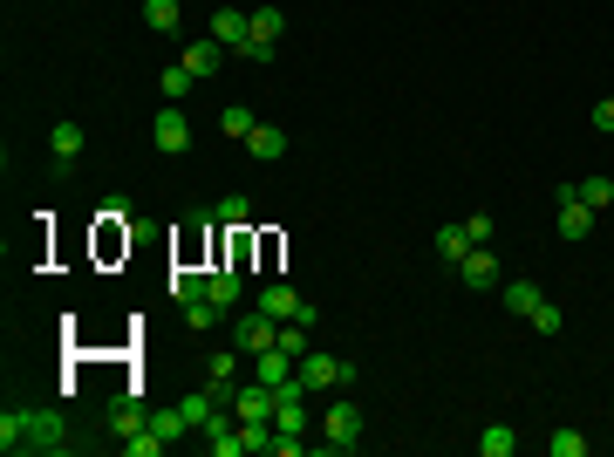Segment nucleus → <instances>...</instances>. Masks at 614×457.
I'll return each instance as SVG.
<instances>
[{"label":"nucleus","instance_id":"24","mask_svg":"<svg viewBox=\"0 0 614 457\" xmlns=\"http://www.w3.org/2000/svg\"><path fill=\"white\" fill-rule=\"evenodd\" d=\"M192 89H198V76L185 69V62H171V69H164V96H171V103H185Z\"/></svg>","mask_w":614,"mask_h":457},{"label":"nucleus","instance_id":"26","mask_svg":"<svg viewBox=\"0 0 614 457\" xmlns=\"http://www.w3.org/2000/svg\"><path fill=\"white\" fill-rule=\"evenodd\" d=\"M546 457H587V437H580V430H553V437H546Z\"/></svg>","mask_w":614,"mask_h":457},{"label":"nucleus","instance_id":"32","mask_svg":"<svg viewBox=\"0 0 614 457\" xmlns=\"http://www.w3.org/2000/svg\"><path fill=\"white\" fill-rule=\"evenodd\" d=\"M594 130H608V137H614V96H608V103H594Z\"/></svg>","mask_w":614,"mask_h":457},{"label":"nucleus","instance_id":"1","mask_svg":"<svg viewBox=\"0 0 614 457\" xmlns=\"http://www.w3.org/2000/svg\"><path fill=\"white\" fill-rule=\"evenodd\" d=\"M0 444H7V451H48V444H62V430H55V417L7 410V417H0Z\"/></svg>","mask_w":614,"mask_h":457},{"label":"nucleus","instance_id":"31","mask_svg":"<svg viewBox=\"0 0 614 457\" xmlns=\"http://www.w3.org/2000/svg\"><path fill=\"white\" fill-rule=\"evenodd\" d=\"M533 328H539V335H560V307H553V301H539V314H533Z\"/></svg>","mask_w":614,"mask_h":457},{"label":"nucleus","instance_id":"4","mask_svg":"<svg viewBox=\"0 0 614 457\" xmlns=\"http://www.w3.org/2000/svg\"><path fill=\"white\" fill-rule=\"evenodd\" d=\"M362 444V410L355 403H335L328 417H321V451H355Z\"/></svg>","mask_w":614,"mask_h":457},{"label":"nucleus","instance_id":"23","mask_svg":"<svg viewBox=\"0 0 614 457\" xmlns=\"http://www.w3.org/2000/svg\"><path fill=\"white\" fill-rule=\"evenodd\" d=\"M253 123H260V116H253V110H239V103H226V110H219V130H226V137H239V144L253 137Z\"/></svg>","mask_w":614,"mask_h":457},{"label":"nucleus","instance_id":"21","mask_svg":"<svg viewBox=\"0 0 614 457\" xmlns=\"http://www.w3.org/2000/svg\"><path fill=\"white\" fill-rule=\"evenodd\" d=\"M144 423H151V410H144V403H110V430H116V437L144 430Z\"/></svg>","mask_w":614,"mask_h":457},{"label":"nucleus","instance_id":"28","mask_svg":"<svg viewBox=\"0 0 614 457\" xmlns=\"http://www.w3.org/2000/svg\"><path fill=\"white\" fill-rule=\"evenodd\" d=\"M580 198H587L594 212H608L614 205V178H580Z\"/></svg>","mask_w":614,"mask_h":457},{"label":"nucleus","instance_id":"12","mask_svg":"<svg viewBox=\"0 0 614 457\" xmlns=\"http://www.w3.org/2000/svg\"><path fill=\"white\" fill-rule=\"evenodd\" d=\"M471 246H478V239L464 232V219H458V226H444V232H437V260H444V267H451V273H458V260H464V253H471Z\"/></svg>","mask_w":614,"mask_h":457},{"label":"nucleus","instance_id":"3","mask_svg":"<svg viewBox=\"0 0 614 457\" xmlns=\"http://www.w3.org/2000/svg\"><path fill=\"white\" fill-rule=\"evenodd\" d=\"M273 342H280V321H273L267 307H253V314L232 321V348H239V355H260V348H273Z\"/></svg>","mask_w":614,"mask_h":457},{"label":"nucleus","instance_id":"25","mask_svg":"<svg viewBox=\"0 0 614 457\" xmlns=\"http://www.w3.org/2000/svg\"><path fill=\"white\" fill-rule=\"evenodd\" d=\"M212 219H219V226H226V232H246V219H253V205H246V198L232 191V198H226V205H219V212H212Z\"/></svg>","mask_w":614,"mask_h":457},{"label":"nucleus","instance_id":"14","mask_svg":"<svg viewBox=\"0 0 614 457\" xmlns=\"http://www.w3.org/2000/svg\"><path fill=\"white\" fill-rule=\"evenodd\" d=\"M239 287H246V273H239V267L205 273V301H219V307H232V301H239Z\"/></svg>","mask_w":614,"mask_h":457},{"label":"nucleus","instance_id":"11","mask_svg":"<svg viewBox=\"0 0 614 457\" xmlns=\"http://www.w3.org/2000/svg\"><path fill=\"white\" fill-rule=\"evenodd\" d=\"M246 151L260 157V164H273V157H287V130H280V123H253V137H246Z\"/></svg>","mask_w":614,"mask_h":457},{"label":"nucleus","instance_id":"10","mask_svg":"<svg viewBox=\"0 0 614 457\" xmlns=\"http://www.w3.org/2000/svg\"><path fill=\"white\" fill-rule=\"evenodd\" d=\"M212 41H226L232 55H239V48L253 41V14H239V7H219V14H212Z\"/></svg>","mask_w":614,"mask_h":457},{"label":"nucleus","instance_id":"15","mask_svg":"<svg viewBox=\"0 0 614 457\" xmlns=\"http://www.w3.org/2000/svg\"><path fill=\"white\" fill-rule=\"evenodd\" d=\"M178 21H185V0H144V28H157V35H178Z\"/></svg>","mask_w":614,"mask_h":457},{"label":"nucleus","instance_id":"27","mask_svg":"<svg viewBox=\"0 0 614 457\" xmlns=\"http://www.w3.org/2000/svg\"><path fill=\"white\" fill-rule=\"evenodd\" d=\"M123 451H130V457H157V451H164V437L144 423V430H130V437H123Z\"/></svg>","mask_w":614,"mask_h":457},{"label":"nucleus","instance_id":"13","mask_svg":"<svg viewBox=\"0 0 614 457\" xmlns=\"http://www.w3.org/2000/svg\"><path fill=\"white\" fill-rule=\"evenodd\" d=\"M273 437H307V403H301V396H280V410H273Z\"/></svg>","mask_w":614,"mask_h":457},{"label":"nucleus","instance_id":"2","mask_svg":"<svg viewBox=\"0 0 614 457\" xmlns=\"http://www.w3.org/2000/svg\"><path fill=\"white\" fill-rule=\"evenodd\" d=\"M301 382H307V389H342V382H355V362H348V355H321V348H307V355H301Z\"/></svg>","mask_w":614,"mask_h":457},{"label":"nucleus","instance_id":"9","mask_svg":"<svg viewBox=\"0 0 614 457\" xmlns=\"http://www.w3.org/2000/svg\"><path fill=\"white\" fill-rule=\"evenodd\" d=\"M232 410H239V423H273L280 396H273L267 382H253V389H239V396H232Z\"/></svg>","mask_w":614,"mask_h":457},{"label":"nucleus","instance_id":"18","mask_svg":"<svg viewBox=\"0 0 614 457\" xmlns=\"http://www.w3.org/2000/svg\"><path fill=\"white\" fill-rule=\"evenodd\" d=\"M205 376H212V389H219V396L232 403V376H239V348H226V355H212V362H205Z\"/></svg>","mask_w":614,"mask_h":457},{"label":"nucleus","instance_id":"8","mask_svg":"<svg viewBox=\"0 0 614 457\" xmlns=\"http://www.w3.org/2000/svg\"><path fill=\"white\" fill-rule=\"evenodd\" d=\"M458 280L464 287H499V253H492V246H471L458 260Z\"/></svg>","mask_w":614,"mask_h":457},{"label":"nucleus","instance_id":"30","mask_svg":"<svg viewBox=\"0 0 614 457\" xmlns=\"http://www.w3.org/2000/svg\"><path fill=\"white\" fill-rule=\"evenodd\" d=\"M464 232H471L478 246H492V212H471V219H464Z\"/></svg>","mask_w":614,"mask_h":457},{"label":"nucleus","instance_id":"7","mask_svg":"<svg viewBox=\"0 0 614 457\" xmlns=\"http://www.w3.org/2000/svg\"><path fill=\"white\" fill-rule=\"evenodd\" d=\"M226 55H232L226 41H212V35H205V41H185V55H178V62H185V69H192V76L205 82V76H219V69H226Z\"/></svg>","mask_w":614,"mask_h":457},{"label":"nucleus","instance_id":"17","mask_svg":"<svg viewBox=\"0 0 614 457\" xmlns=\"http://www.w3.org/2000/svg\"><path fill=\"white\" fill-rule=\"evenodd\" d=\"M82 144H89V137H82V123H55V130H48V151L62 157V164H76Z\"/></svg>","mask_w":614,"mask_h":457},{"label":"nucleus","instance_id":"6","mask_svg":"<svg viewBox=\"0 0 614 457\" xmlns=\"http://www.w3.org/2000/svg\"><path fill=\"white\" fill-rule=\"evenodd\" d=\"M594 219H601V212L580 198V185H560V232H567V239H587Z\"/></svg>","mask_w":614,"mask_h":457},{"label":"nucleus","instance_id":"29","mask_svg":"<svg viewBox=\"0 0 614 457\" xmlns=\"http://www.w3.org/2000/svg\"><path fill=\"white\" fill-rule=\"evenodd\" d=\"M171 294L178 301H205V273H171Z\"/></svg>","mask_w":614,"mask_h":457},{"label":"nucleus","instance_id":"20","mask_svg":"<svg viewBox=\"0 0 614 457\" xmlns=\"http://www.w3.org/2000/svg\"><path fill=\"white\" fill-rule=\"evenodd\" d=\"M478 451H485V457H512V451H519L512 423H492V430H478Z\"/></svg>","mask_w":614,"mask_h":457},{"label":"nucleus","instance_id":"19","mask_svg":"<svg viewBox=\"0 0 614 457\" xmlns=\"http://www.w3.org/2000/svg\"><path fill=\"white\" fill-rule=\"evenodd\" d=\"M539 301H546V294H539L533 280H512V287H505V307H512V314H526V321L539 314Z\"/></svg>","mask_w":614,"mask_h":457},{"label":"nucleus","instance_id":"16","mask_svg":"<svg viewBox=\"0 0 614 457\" xmlns=\"http://www.w3.org/2000/svg\"><path fill=\"white\" fill-rule=\"evenodd\" d=\"M260 307H267V314H273V321H294V314H301V294H294V287H287V280H273V287H267V294H260Z\"/></svg>","mask_w":614,"mask_h":457},{"label":"nucleus","instance_id":"22","mask_svg":"<svg viewBox=\"0 0 614 457\" xmlns=\"http://www.w3.org/2000/svg\"><path fill=\"white\" fill-rule=\"evenodd\" d=\"M151 430L164 437V444H178V437H192V423H185V410H151Z\"/></svg>","mask_w":614,"mask_h":457},{"label":"nucleus","instance_id":"5","mask_svg":"<svg viewBox=\"0 0 614 457\" xmlns=\"http://www.w3.org/2000/svg\"><path fill=\"white\" fill-rule=\"evenodd\" d=\"M151 144H157L164 157L192 151V116L178 110V103H171V110H157V123H151Z\"/></svg>","mask_w":614,"mask_h":457}]
</instances>
